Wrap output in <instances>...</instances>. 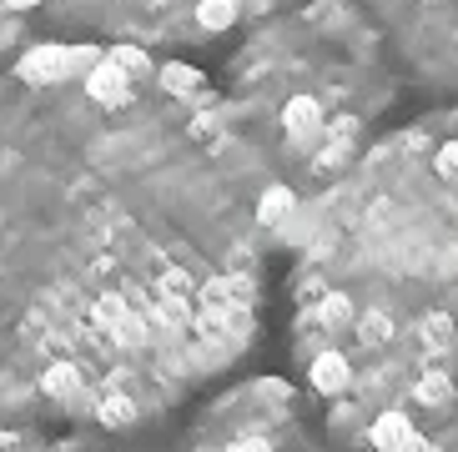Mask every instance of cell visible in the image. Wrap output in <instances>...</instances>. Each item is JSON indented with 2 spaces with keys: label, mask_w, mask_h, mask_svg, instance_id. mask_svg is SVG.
I'll return each instance as SVG.
<instances>
[{
  "label": "cell",
  "mask_w": 458,
  "mask_h": 452,
  "mask_svg": "<svg viewBox=\"0 0 458 452\" xmlns=\"http://www.w3.org/2000/svg\"><path fill=\"white\" fill-rule=\"evenodd\" d=\"M297 357L358 452H458V106L337 176L297 256Z\"/></svg>",
  "instance_id": "cell-1"
},
{
  "label": "cell",
  "mask_w": 458,
  "mask_h": 452,
  "mask_svg": "<svg viewBox=\"0 0 458 452\" xmlns=\"http://www.w3.org/2000/svg\"><path fill=\"white\" fill-rule=\"evenodd\" d=\"M393 51L433 91L458 96V0H373Z\"/></svg>",
  "instance_id": "cell-2"
},
{
  "label": "cell",
  "mask_w": 458,
  "mask_h": 452,
  "mask_svg": "<svg viewBox=\"0 0 458 452\" xmlns=\"http://www.w3.org/2000/svg\"><path fill=\"white\" fill-rule=\"evenodd\" d=\"M86 91H91V101H101V106L116 111V106H126V101H131V76H126V71H116L106 55H101V61L86 71Z\"/></svg>",
  "instance_id": "cell-3"
},
{
  "label": "cell",
  "mask_w": 458,
  "mask_h": 452,
  "mask_svg": "<svg viewBox=\"0 0 458 452\" xmlns=\"http://www.w3.org/2000/svg\"><path fill=\"white\" fill-rule=\"evenodd\" d=\"M21 80L26 86H51V80L66 76V46H36V51L21 55Z\"/></svg>",
  "instance_id": "cell-4"
},
{
  "label": "cell",
  "mask_w": 458,
  "mask_h": 452,
  "mask_svg": "<svg viewBox=\"0 0 458 452\" xmlns=\"http://www.w3.org/2000/svg\"><path fill=\"white\" fill-rule=\"evenodd\" d=\"M162 91L172 96V101H191V96H202V71L182 66V61H166V66H162Z\"/></svg>",
  "instance_id": "cell-5"
},
{
  "label": "cell",
  "mask_w": 458,
  "mask_h": 452,
  "mask_svg": "<svg viewBox=\"0 0 458 452\" xmlns=\"http://www.w3.org/2000/svg\"><path fill=\"white\" fill-rule=\"evenodd\" d=\"M242 15V0H197V26L202 30H227L237 26Z\"/></svg>",
  "instance_id": "cell-6"
},
{
  "label": "cell",
  "mask_w": 458,
  "mask_h": 452,
  "mask_svg": "<svg viewBox=\"0 0 458 452\" xmlns=\"http://www.w3.org/2000/svg\"><path fill=\"white\" fill-rule=\"evenodd\" d=\"M96 423L101 427H131L136 423V402L126 392H106V398L96 402Z\"/></svg>",
  "instance_id": "cell-7"
},
{
  "label": "cell",
  "mask_w": 458,
  "mask_h": 452,
  "mask_svg": "<svg viewBox=\"0 0 458 452\" xmlns=\"http://www.w3.org/2000/svg\"><path fill=\"white\" fill-rule=\"evenodd\" d=\"M46 392H51V398H76V392H81V372H76L71 362H55L51 372H46Z\"/></svg>",
  "instance_id": "cell-8"
},
{
  "label": "cell",
  "mask_w": 458,
  "mask_h": 452,
  "mask_svg": "<svg viewBox=\"0 0 458 452\" xmlns=\"http://www.w3.org/2000/svg\"><path fill=\"white\" fill-rule=\"evenodd\" d=\"M106 61L116 71H126V76H147V71H151V61H147V51H141V46H116Z\"/></svg>",
  "instance_id": "cell-9"
},
{
  "label": "cell",
  "mask_w": 458,
  "mask_h": 452,
  "mask_svg": "<svg viewBox=\"0 0 458 452\" xmlns=\"http://www.w3.org/2000/svg\"><path fill=\"white\" fill-rule=\"evenodd\" d=\"M106 337H111L116 347H126V352H131V347H141V342H147V327H141V317H131V312H126V317L116 322V327H111Z\"/></svg>",
  "instance_id": "cell-10"
},
{
  "label": "cell",
  "mask_w": 458,
  "mask_h": 452,
  "mask_svg": "<svg viewBox=\"0 0 458 452\" xmlns=\"http://www.w3.org/2000/svg\"><path fill=\"white\" fill-rule=\"evenodd\" d=\"M126 312H131V306H126V297H101V302H96V312H91V317H96V322H101V327H106V332H111V327H116V322L126 317Z\"/></svg>",
  "instance_id": "cell-11"
},
{
  "label": "cell",
  "mask_w": 458,
  "mask_h": 452,
  "mask_svg": "<svg viewBox=\"0 0 458 452\" xmlns=\"http://www.w3.org/2000/svg\"><path fill=\"white\" fill-rule=\"evenodd\" d=\"M96 61H101L96 46H66V76H71V71H91Z\"/></svg>",
  "instance_id": "cell-12"
},
{
  "label": "cell",
  "mask_w": 458,
  "mask_h": 452,
  "mask_svg": "<svg viewBox=\"0 0 458 452\" xmlns=\"http://www.w3.org/2000/svg\"><path fill=\"white\" fill-rule=\"evenodd\" d=\"M106 387H111V392H126V387H131V372H126V367H116V372L106 377Z\"/></svg>",
  "instance_id": "cell-13"
},
{
  "label": "cell",
  "mask_w": 458,
  "mask_h": 452,
  "mask_svg": "<svg viewBox=\"0 0 458 452\" xmlns=\"http://www.w3.org/2000/svg\"><path fill=\"white\" fill-rule=\"evenodd\" d=\"M11 11H30V5H41V0H5Z\"/></svg>",
  "instance_id": "cell-14"
},
{
  "label": "cell",
  "mask_w": 458,
  "mask_h": 452,
  "mask_svg": "<svg viewBox=\"0 0 458 452\" xmlns=\"http://www.w3.org/2000/svg\"><path fill=\"white\" fill-rule=\"evenodd\" d=\"M162 5H166V0H162Z\"/></svg>",
  "instance_id": "cell-15"
}]
</instances>
